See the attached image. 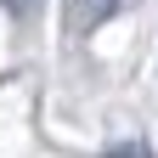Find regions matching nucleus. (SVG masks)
<instances>
[{
	"label": "nucleus",
	"mask_w": 158,
	"mask_h": 158,
	"mask_svg": "<svg viewBox=\"0 0 158 158\" xmlns=\"http://www.w3.org/2000/svg\"><path fill=\"white\" fill-rule=\"evenodd\" d=\"M0 6H6L11 17H23V11H34V6H40V0H0Z\"/></svg>",
	"instance_id": "obj_1"
},
{
	"label": "nucleus",
	"mask_w": 158,
	"mask_h": 158,
	"mask_svg": "<svg viewBox=\"0 0 158 158\" xmlns=\"http://www.w3.org/2000/svg\"><path fill=\"white\" fill-rule=\"evenodd\" d=\"M107 158H147V152H141V147H135V141H124V147H113Z\"/></svg>",
	"instance_id": "obj_2"
}]
</instances>
